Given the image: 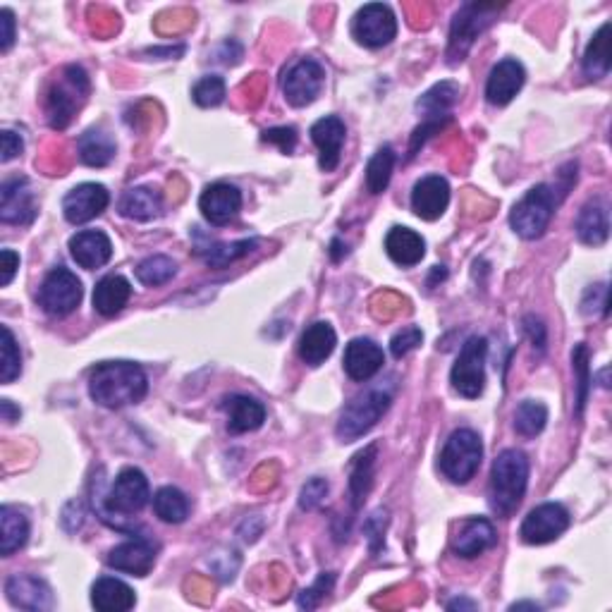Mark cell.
Masks as SVG:
<instances>
[{
	"label": "cell",
	"mask_w": 612,
	"mask_h": 612,
	"mask_svg": "<svg viewBox=\"0 0 612 612\" xmlns=\"http://www.w3.org/2000/svg\"><path fill=\"white\" fill-rule=\"evenodd\" d=\"M225 414H228V431L230 433H249L263 426L266 421V407L259 400L247 395H232L223 402Z\"/></svg>",
	"instance_id": "26"
},
{
	"label": "cell",
	"mask_w": 612,
	"mask_h": 612,
	"mask_svg": "<svg viewBox=\"0 0 612 612\" xmlns=\"http://www.w3.org/2000/svg\"><path fill=\"white\" fill-rule=\"evenodd\" d=\"M326 84V70L314 58L299 60L285 72L283 79V94L290 106L304 108L311 106L318 99Z\"/></svg>",
	"instance_id": "12"
},
{
	"label": "cell",
	"mask_w": 612,
	"mask_h": 612,
	"mask_svg": "<svg viewBox=\"0 0 612 612\" xmlns=\"http://www.w3.org/2000/svg\"><path fill=\"white\" fill-rule=\"evenodd\" d=\"M225 79L218 75H208L199 79L192 89V99L201 108H216L225 101Z\"/></svg>",
	"instance_id": "43"
},
{
	"label": "cell",
	"mask_w": 612,
	"mask_h": 612,
	"mask_svg": "<svg viewBox=\"0 0 612 612\" xmlns=\"http://www.w3.org/2000/svg\"><path fill=\"white\" fill-rule=\"evenodd\" d=\"M577 237L589 247H601L610 237V216L603 201H589L577 218Z\"/></svg>",
	"instance_id": "29"
},
{
	"label": "cell",
	"mask_w": 612,
	"mask_h": 612,
	"mask_svg": "<svg viewBox=\"0 0 612 612\" xmlns=\"http://www.w3.org/2000/svg\"><path fill=\"white\" fill-rule=\"evenodd\" d=\"M132 297V285L122 275H106L99 285L94 287V309L101 316H118L125 309Z\"/></svg>",
	"instance_id": "30"
},
{
	"label": "cell",
	"mask_w": 612,
	"mask_h": 612,
	"mask_svg": "<svg viewBox=\"0 0 612 612\" xmlns=\"http://www.w3.org/2000/svg\"><path fill=\"white\" fill-rule=\"evenodd\" d=\"M199 208L211 225H228L240 216L242 194L228 182H216V185L204 189V194L199 197Z\"/></svg>",
	"instance_id": "17"
},
{
	"label": "cell",
	"mask_w": 612,
	"mask_h": 612,
	"mask_svg": "<svg viewBox=\"0 0 612 612\" xmlns=\"http://www.w3.org/2000/svg\"><path fill=\"white\" fill-rule=\"evenodd\" d=\"M522 608H531V610H538V605H534V603H514L510 610H522Z\"/></svg>",
	"instance_id": "57"
},
{
	"label": "cell",
	"mask_w": 612,
	"mask_h": 612,
	"mask_svg": "<svg viewBox=\"0 0 612 612\" xmlns=\"http://www.w3.org/2000/svg\"><path fill=\"white\" fill-rule=\"evenodd\" d=\"M84 290L79 278L67 268H53L39 290V304L46 314L67 316L82 302Z\"/></svg>",
	"instance_id": "10"
},
{
	"label": "cell",
	"mask_w": 612,
	"mask_h": 612,
	"mask_svg": "<svg viewBox=\"0 0 612 612\" xmlns=\"http://www.w3.org/2000/svg\"><path fill=\"white\" fill-rule=\"evenodd\" d=\"M421 340H424L421 328L407 326V328H402L400 333L393 335V340H390V352H393L395 359H402V357H407L412 350H416V347L421 345Z\"/></svg>",
	"instance_id": "45"
},
{
	"label": "cell",
	"mask_w": 612,
	"mask_h": 612,
	"mask_svg": "<svg viewBox=\"0 0 612 612\" xmlns=\"http://www.w3.org/2000/svg\"><path fill=\"white\" fill-rule=\"evenodd\" d=\"M459 94H462V89H459L457 82H438L436 87L428 89L426 94L416 101V108H419V113H424L428 120L450 118L448 113L455 108Z\"/></svg>",
	"instance_id": "33"
},
{
	"label": "cell",
	"mask_w": 612,
	"mask_h": 612,
	"mask_svg": "<svg viewBox=\"0 0 612 612\" xmlns=\"http://www.w3.org/2000/svg\"><path fill=\"white\" fill-rule=\"evenodd\" d=\"M612 53H610V22H605L596 34H593L589 48H586L584 60V75L589 79H603L610 72Z\"/></svg>",
	"instance_id": "34"
},
{
	"label": "cell",
	"mask_w": 612,
	"mask_h": 612,
	"mask_svg": "<svg viewBox=\"0 0 612 612\" xmlns=\"http://www.w3.org/2000/svg\"><path fill=\"white\" fill-rule=\"evenodd\" d=\"M483 459V443L479 433L471 428H459L445 440L443 452H440V471L445 479H450L457 486H464L476 476Z\"/></svg>",
	"instance_id": "7"
},
{
	"label": "cell",
	"mask_w": 612,
	"mask_h": 612,
	"mask_svg": "<svg viewBox=\"0 0 612 612\" xmlns=\"http://www.w3.org/2000/svg\"><path fill=\"white\" fill-rule=\"evenodd\" d=\"M450 118H443V120H426V125L416 127L414 134H412V144H409V158L416 156V151H419V146H424V142L428 137H431L433 132H440L445 127V122H448Z\"/></svg>",
	"instance_id": "51"
},
{
	"label": "cell",
	"mask_w": 612,
	"mask_h": 612,
	"mask_svg": "<svg viewBox=\"0 0 612 612\" xmlns=\"http://www.w3.org/2000/svg\"><path fill=\"white\" fill-rule=\"evenodd\" d=\"M263 142L275 144L283 153H292L297 146V130L295 127H273L263 132Z\"/></svg>",
	"instance_id": "49"
},
{
	"label": "cell",
	"mask_w": 612,
	"mask_h": 612,
	"mask_svg": "<svg viewBox=\"0 0 612 612\" xmlns=\"http://www.w3.org/2000/svg\"><path fill=\"white\" fill-rule=\"evenodd\" d=\"M256 244H259L256 240H240V242H232V244H213V247H208L204 252V261L213 268H225L228 263L242 259V256H247L249 252H254Z\"/></svg>",
	"instance_id": "42"
},
{
	"label": "cell",
	"mask_w": 612,
	"mask_h": 612,
	"mask_svg": "<svg viewBox=\"0 0 612 612\" xmlns=\"http://www.w3.org/2000/svg\"><path fill=\"white\" fill-rule=\"evenodd\" d=\"M118 208L125 218L142 220V223H144V220H153V218L161 216L163 199H161V194L156 192V189L134 187V189H127V192L122 194Z\"/></svg>",
	"instance_id": "31"
},
{
	"label": "cell",
	"mask_w": 612,
	"mask_h": 612,
	"mask_svg": "<svg viewBox=\"0 0 612 612\" xmlns=\"http://www.w3.org/2000/svg\"><path fill=\"white\" fill-rule=\"evenodd\" d=\"M17 268H20V256L12 252V249H3L0 252V287H8L12 283Z\"/></svg>",
	"instance_id": "53"
},
{
	"label": "cell",
	"mask_w": 612,
	"mask_h": 612,
	"mask_svg": "<svg viewBox=\"0 0 612 612\" xmlns=\"http://www.w3.org/2000/svg\"><path fill=\"white\" fill-rule=\"evenodd\" d=\"M347 127L338 115H326L311 127V139L318 146V165L323 173H333L340 165L342 144H345Z\"/></svg>",
	"instance_id": "16"
},
{
	"label": "cell",
	"mask_w": 612,
	"mask_h": 612,
	"mask_svg": "<svg viewBox=\"0 0 612 612\" xmlns=\"http://www.w3.org/2000/svg\"><path fill=\"white\" fill-rule=\"evenodd\" d=\"M70 254L77 266L96 271V268L106 266L113 256V242L101 230H82L70 240Z\"/></svg>",
	"instance_id": "24"
},
{
	"label": "cell",
	"mask_w": 612,
	"mask_h": 612,
	"mask_svg": "<svg viewBox=\"0 0 612 612\" xmlns=\"http://www.w3.org/2000/svg\"><path fill=\"white\" fill-rule=\"evenodd\" d=\"M498 10H500L498 5H479V3H467L459 8L450 29L448 58L452 65L462 63L464 55L469 53V48L474 46V41L479 39L483 29L493 22Z\"/></svg>",
	"instance_id": "9"
},
{
	"label": "cell",
	"mask_w": 612,
	"mask_h": 612,
	"mask_svg": "<svg viewBox=\"0 0 612 612\" xmlns=\"http://www.w3.org/2000/svg\"><path fill=\"white\" fill-rule=\"evenodd\" d=\"M342 364H345L347 376H350L352 381L357 383L371 381L385 364L383 347L369 338H354L350 345L345 347V359H342Z\"/></svg>",
	"instance_id": "21"
},
{
	"label": "cell",
	"mask_w": 612,
	"mask_h": 612,
	"mask_svg": "<svg viewBox=\"0 0 612 612\" xmlns=\"http://www.w3.org/2000/svg\"><path fill=\"white\" fill-rule=\"evenodd\" d=\"M524 330L529 333L531 342H534V347L538 345V350H543L546 347V328H543L541 321H536L534 316H526L524 318Z\"/></svg>",
	"instance_id": "54"
},
{
	"label": "cell",
	"mask_w": 612,
	"mask_h": 612,
	"mask_svg": "<svg viewBox=\"0 0 612 612\" xmlns=\"http://www.w3.org/2000/svg\"><path fill=\"white\" fill-rule=\"evenodd\" d=\"M0 414H3V421H8V424H15V421H20V407L12 405L10 400H3L0 402Z\"/></svg>",
	"instance_id": "55"
},
{
	"label": "cell",
	"mask_w": 612,
	"mask_h": 612,
	"mask_svg": "<svg viewBox=\"0 0 612 612\" xmlns=\"http://www.w3.org/2000/svg\"><path fill=\"white\" fill-rule=\"evenodd\" d=\"M548 409L543 402L524 400L514 412V431L524 438H534L546 428Z\"/></svg>",
	"instance_id": "39"
},
{
	"label": "cell",
	"mask_w": 612,
	"mask_h": 612,
	"mask_svg": "<svg viewBox=\"0 0 612 612\" xmlns=\"http://www.w3.org/2000/svg\"><path fill=\"white\" fill-rule=\"evenodd\" d=\"M108 565L132 577H146L156 565V548L149 538H134L108 553Z\"/></svg>",
	"instance_id": "23"
},
{
	"label": "cell",
	"mask_w": 612,
	"mask_h": 612,
	"mask_svg": "<svg viewBox=\"0 0 612 612\" xmlns=\"http://www.w3.org/2000/svg\"><path fill=\"white\" fill-rule=\"evenodd\" d=\"M153 512L165 524H182L189 514V500L180 488L165 486L153 495Z\"/></svg>",
	"instance_id": "36"
},
{
	"label": "cell",
	"mask_w": 612,
	"mask_h": 612,
	"mask_svg": "<svg viewBox=\"0 0 612 612\" xmlns=\"http://www.w3.org/2000/svg\"><path fill=\"white\" fill-rule=\"evenodd\" d=\"M486 354V338H469L464 342L450 371V383L455 393L467 397V400L481 397L483 388H486Z\"/></svg>",
	"instance_id": "8"
},
{
	"label": "cell",
	"mask_w": 612,
	"mask_h": 612,
	"mask_svg": "<svg viewBox=\"0 0 612 612\" xmlns=\"http://www.w3.org/2000/svg\"><path fill=\"white\" fill-rule=\"evenodd\" d=\"M0 553L10 558L12 553L24 548L29 538V519L24 517L15 507L3 505L0 507Z\"/></svg>",
	"instance_id": "32"
},
{
	"label": "cell",
	"mask_w": 612,
	"mask_h": 612,
	"mask_svg": "<svg viewBox=\"0 0 612 612\" xmlns=\"http://www.w3.org/2000/svg\"><path fill=\"white\" fill-rule=\"evenodd\" d=\"M395 168V151L390 146H383L373 153V158L366 165V189L369 194H383L390 185Z\"/></svg>",
	"instance_id": "38"
},
{
	"label": "cell",
	"mask_w": 612,
	"mask_h": 612,
	"mask_svg": "<svg viewBox=\"0 0 612 612\" xmlns=\"http://www.w3.org/2000/svg\"><path fill=\"white\" fill-rule=\"evenodd\" d=\"M335 345H338V335H335L333 326L326 321H318L306 328L302 338H299V357H302L304 364L321 366L335 352Z\"/></svg>",
	"instance_id": "25"
},
{
	"label": "cell",
	"mask_w": 612,
	"mask_h": 612,
	"mask_svg": "<svg viewBox=\"0 0 612 612\" xmlns=\"http://www.w3.org/2000/svg\"><path fill=\"white\" fill-rule=\"evenodd\" d=\"M450 185L445 177L426 175L412 189V211L421 220H438L448 211Z\"/></svg>",
	"instance_id": "20"
},
{
	"label": "cell",
	"mask_w": 612,
	"mask_h": 612,
	"mask_svg": "<svg viewBox=\"0 0 612 612\" xmlns=\"http://www.w3.org/2000/svg\"><path fill=\"white\" fill-rule=\"evenodd\" d=\"M328 481L326 479H309L302 486V493H299V507H302V510H316L318 505L323 503V500H326V495H328Z\"/></svg>",
	"instance_id": "47"
},
{
	"label": "cell",
	"mask_w": 612,
	"mask_h": 612,
	"mask_svg": "<svg viewBox=\"0 0 612 612\" xmlns=\"http://www.w3.org/2000/svg\"><path fill=\"white\" fill-rule=\"evenodd\" d=\"M558 208V197L550 185H536L517 201L510 213V225L524 240H538L548 230Z\"/></svg>",
	"instance_id": "6"
},
{
	"label": "cell",
	"mask_w": 612,
	"mask_h": 612,
	"mask_svg": "<svg viewBox=\"0 0 612 612\" xmlns=\"http://www.w3.org/2000/svg\"><path fill=\"white\" fill-rule=\"evenodd\" d=\"M526 483H529V459L519 450H503L493 462L491 483H488V498L491 510L498 517H512L522 505Z\"/></svg>",
	"instance_id": "2"
},
{
	"label": "cell",
	"mask_w": 612,
	"mask_h": 612,
	"mask_svg": "<svg viewBox=\"0 0 612 612\" xmlns=\"http://www.w3.org/2000/svg\"><path fill=\"white\" fill-rule=\"evenodd\" d=\"M376 445H369L366 450H361L357 457H354L352 464V474H350V491H352V505L354 510L361 505V500L366 498L371 491L373 483V462H376Z\"/></svg>",
	"instance_id": "37"
},
{
	"label": "cell",
	"mask_w": 612,
	"mask_h": 612,
	"mask_svg": "<svg viewBox=\"0 0 612 612\" xmlns=\"http://www.w3.org/2000/svg\"><path fill=\"white\" fill-rule=\"evenodd\" d=\"M608 285H593L589 292H586L584 302H581V309H584V314H596V311H601V316H608Z\"/></svg>",
	"instance_id": "48"
},
{
	"label": "cell",
	"mask_w": 612,
	"mask_h": 612,
	"mask_svg": "<svg viewBox=\"0 0 612 612\" xmlns=\"http://www.w3.org/2000/svg\"><path fill=\"white\" fill-rule=\"evenodd\" d=\"M333 584H335V574L333 572H328V574H323L321 579L316 581L314 586H311V589H306V591H302L299 593V598H297V605L299 608H306V610H314L318 603H321V598L326 596V593L333 589Z\"/></svg>",
	"instance_id": "46"
},
{
	"label": "cell",
	"mask_w": 612,
	"mask_h": 612,
	"mask_svg": "<svg viewBox=\"0 0 612 612\" xmlns=\"http://www.w3.org/2000/svg\"><path fill=\"white\" fill-rule=\"evenodd\" d=\"M524 82H526V72L519 60L514 58L500 60V63L491 70L486 82L488 103H493V106H507V103L522 91Z\"/></svg>",
	"instance_id": "22"
},
{
	"label": "cell",
	"mask_w": 612,
	"mask_h": 612,
	"mask_svg": "<svg viewBox=\"0 0 612 612\" xmlns=\"http://www.w3.org/2000/svg\"><path fill=\"white\" fill-rule=\"evenodd\" d=\"M498 536H495L493 524L483 517H471L457 524V531L452 534V553L459 558H479L483 550L493 548Z\"/></svg>",
	"instance_id": "19"
},
{
	"label": "cell",
	"mask_w": 612,
	"mask_h": 612,
	"mask_svg": "<svg viewBox=\"0 0 612 612\" xmlns=\"http://www.w3.org/2000/svg\"><path fill=\"white\" fill-rule=\"evenodd\" d=\"M385 252L397 266L412 268L426 256V242L419 232L409 228H393L385 235Z\"/></svg>",
	"instance_id": "28"
},
{
	"label": "cell",
	"mask_w": 612,
	"mask_h": 612,
	"mask_svg": "<svg viewBox=\"0 0 612 612\" xmlns=\"http://www.w3.org/2000/svg\"><path fill=\"white\" fill-rule=\"evenodd\" d=\"M5 596L8 601L15 605V608L24 610H51L53 601V591L51 586L46 584L44 579L34 577V574H12V577L5 581Z\"/></svg>",
	"instance_id": "18"
},
{
	"label": "cell",
	"mask_w": 612,
	"mask_h": 612,
	"mask_svg": "<svg viewBox=\"0 0 612 612\" xmlns=\"http://www.w3.org/2000/svg\"><path fill=\"white\" fill-rule=\"evenodd\" d=\"M108 204H110V194L106 187L96 185V182H84V185L70 189V192L65 194L63 213L67 223L82 225L89 223V220L99 218L108 208Z\"/></svg>",
	"instance_id": "14"
},
{
	"label": "cell",
	"mask_w": 612,
	"mask_h": 612,
	"mask_svg": "<svg viewBox=\"0 0 612 612\" xmlns=\"http://www.w3.org/2000/svg\"><path fill=\"white\" fill-rule=\"evenodd\" d=\"M89 96V77L79 65H67L46 94V115L53 130H65Z\"/></svg>",
	"instance_id": "4"
},
{
	"label": "cell",
	"mask_w": 612,
	"mask_h": 612,
	"mask_svg": "<svg viewBox=\"0 0 612 612\" xmlns=\"http://www.w3.org/2000/svg\"><path fill=\"white\" fill-rule=\"evenodd\" d=\"M175 275H177V263L163 254L149 256V259H144L137 266V280L146 287H158L170 283Z\"/></svg>",
	"instance_id": "40"
},
{
	"label": "cell",
	"mask_w": 612,
	"mask_h": 612,
	"mask_svg": "<svg viewBox=\"0 0 612 612\" xmlns=\"http://www.w3.org/2000/svg\"><path fill=\"white\" fill-rule=\"evenodd\" d=\"M79 161L89 168H103L115 158V142L108 132L89 130L77 142Z\"/></svg>",
	"instance_id": "35"
},
{
	"label": "cell",
	"mask_w": 612,
	"mask_h": 612,
	"mask_svg": "<svg viewBox=\"0 0 612 612\" xmlns=\"http://www.w3.org/2000/svg\"><path fill=\"white\" fill-rule=\"evenodd\" d=\"M352 36L366 48H383L397 36L393 10L383 3L364 5L352 20Z\"/></svg>",
	"instance_id": "11"
},
{
	"label": "cell",
	"mask_w": 612,
	"mask_h": 612,
	"mask_svg": "<svg viewBox=\"0 0 612 612\" xmlns=\"http://www.w3.org/2000/svg\"><path fill=\"white\" fill-rule=\"evenodd\" d=\"M0 335H3V342H0V381L5 385L20 378L22 373V354L20 345H17L15 335L8 326L0 328Z\"/></svg>",
	"instance_id": "41"
},
{
	"label": "cell",
	"mask_w": 612,
	"mask_h": 612,
	"mask_svg": "<svg viewBox=\"0 0 612 612\" xmlns=\"http://www.w3.org/2000/svg\"><path fill=\"white\" fill-rule=\"evenodd\" d=\"M24 149V142L20 134L10 132V130H3L0 132V161L3 163H10L12 158H17Z\"/></svg>",
	"instance_id": "50"
},
{
	"label": "cell",
	"mask_w": 612,
	"mask_h": 612,
	"mask_svg": "<svg viewBox=\"0 0 612 612\" xmlns=\"http://www.w3.org/2000/svg\"><path fill=\"white\" fill-rule=\"evenodd\" d=\"M572 364L577 371V414L584 412L586 397H589L591 388V371H589V347L577 345L572 352Z\"/></svg>",
	"instance_id": "44"
},
{
	"label": "cell",
	"mask_w": 612,
	"mask_h": 612,
	"mask_svg": "<svg viewBox=\"0 0 612 612\" xmlns=\"http://www.w3.org/2000/svg\"><path fill=\"white\" fill-rule=\"evenodd\" d=\"M479 608V603L467 601V598H457V601L448 603V610H476Z\"/></svg>",
	"instance_id": "56"
},
{
	"label": "cell",
	"mask_w": 612,
	"mask_h": 612,
	"mask_svg": "<svg viewBox=\"0 0 612 612\" xmlns=\"http://www.w3.org/2000/svg\"><path fill=\"white\" fill-rule=\"evenodd\" d=\"M569 526V512L560 503H543L531 510L524 517L522 529H519V536H522L524 543L529 546H543V543L555 541L567 531Z\"/></svg>",
	"instance_id": "13"
},
{
	"label": "cell",
	"mask_w": 612,
	"mask_h": 612,
	"mask_svg": "<svg viewBox=\"0 0 612 612\" xmlns=\"http://www.w3.org/2000/svg\"><path fill=\"white\" fill-rule=\"evenodd\" d=\"M137 596L125 581L115 577H101L91 586V605L101 612H127L134 608Z\"/></svg>",
	"instance_id": "27"
},
{
	"label": "cell",
	"mask_w": 612,
	"mask_h": 612,
	"mask_svg": "<svg viewBox=\"0 0 612 612\" xmlns=\"http://www.w3.org/2000/svg\"><path fill=\"white\" fill-rule=\"evenodd\" d=\"M390 405H393V390L385 388V385L369 388L345 407L335 433H338L342 443H354L381 421V416L388 412Z\"/></svg>",
	"instance_id": "5"
},
{
	"label": "cell",
	"mask_w": 612,
	"mask_h": 612,
	"mask_svg": "<svg viewBox=\"0 0 612 612\" xmlns=\"http://www.w3.org/2000/svg\"><path fill=\"white\" fill-rule=\"evenodd\" d=\"M15 15H12L10 8L0 10V51L8 53L12 44H15Z\"/></svg>",
	"instance_id": "52"
},
{
	"label": "cell",
	"mask_w": 612,
	"mask_h": 612,
	"mask_svg": "<svg viewBox=\"0 0 612 612\" xmlns=\"http://www.w3.org/2000/svg\"><path fill=\"white\" fill-rule=\"evenodd\" d=\"M146 390H149L146 373L132 361H106L89 376L91 400L106 409L137 405L146 397Z\"/></svg>",
	"instance_id": "1"
},
{
	"label": "cell",
	"mask_w": 612,
	"mask_h": 612,
	"mask_svg": "<svg viewBox=\"0 0 612 612\" xmlns=\"http://www.w3.org/2000/svg\"><path fill=\"white\" fill-rule=\"evenodd\" d=\"M149 498L151 488L144 471L127 467L115 476V481L110 483L106 493H101L99 486H96L94 510L101 514L103 522L110 524L113 522L110 517H115V514H118V517H130V514L142 512L146 503H149Z\"/></svg>",
	"instance_id": "3"
},
{
	"label": "cell",
	"mask_w": 612,
	"mask_h": 612,
	"mask_svg": "<svg viewBox=\"0 0 612 612\" xmlns=\"http://www.w3.org/2000/svg\"><path fill=\"white\" fill-rule=\"evenodd\" d=\"M36 218V201L27 177H12L0 187V220L10 225H29Z\"/></svg>",
	"instance_id": "15"
}]
</instances>
